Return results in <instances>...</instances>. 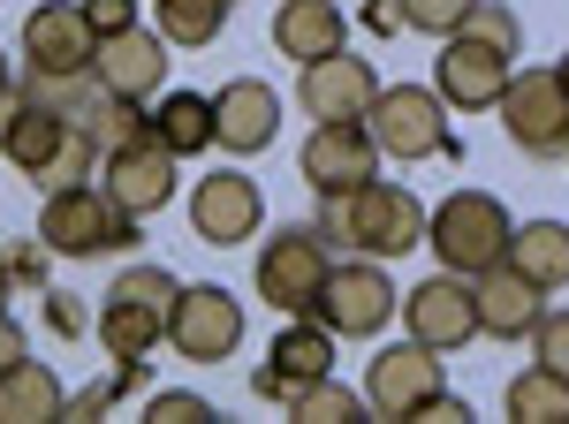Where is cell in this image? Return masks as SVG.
<instances>
[{
  "instance_id": "cell-43",
  "label": "cell",
  "mask_w": 569,
  "mask_h": 424,
  "mask_svg": "<svg viewBox=\"0 0 569 424\" xmlns=\"http://www.w3.org/2000/svg\"><path fill=\"white\" fill-rule=\"evenodd\" d=\"M555 77H562V91H569V53H562V61H555Z\"/></svg>"
},
{
  "instance_id": "cell-34",
  "label": "cell",
  "mask_w": 569,
  "mask_h": 424,
  "mask_svg": "<svg viewBox=\"0 0 569 424\" xmlns=\"http://www.w3.org/2000/svg\"><path fill=\"white\" fill-rule=\"evenodd\" d=\"M84 23L99 31V39H114V31L137 23V0H84Z\"/></svg>"
},
{
  "instance_id": "cell-4",
  "label": "cell",
  "mask_w": 569,
  "mask_h": 424,
  "mask_svg": "<svg viewBox=\"0 0 569 424\" xmlns=\"http://www.w3.org/2000/svg\"><path fill=\"white\" fill-rule=\"evenodd\" d=\"M137 212H122L107 198V182H69V190H46L39 205V243L53 258H107L137 243Z\"/></svg>"
},
{
  "instance_id": "cell-36",
  "label": "cell",
  "mask_w": 569,
  "mask_h": 424,
  "mask_svg": "<svg viewBox=\"0 0 569 424\" xmlns=\"http://www.w3.org/2000/svg\"><path fill=\"white\" fill-rule=\"evenodd\" d=\"M46 243H16V251H8V273H16V281H46Z\"/></svg>"
},
{
  "instance_id": "cell-1",
  "label": "cell",
  "mask_w": 569,
  "mask_h": 424,
  "mask_svg": "<svg viewBox=\"0 0 569 424\" xmlns=\"http://www.w3.org/2000/svg\"><path fill=\"white\" fill-rule=\"evenodd\" d=\"M0 160L23 168L39 190H69V182H91L107 152H99L91 129L69 122L61 107H39V99H23V91H8V99H0Z\"/></svg>"
},
{
  "instance_id": "cell-25",
  "label": "cell",
  "mask_w": 569,
  "mask_h": 424,
  "mask_svg": "<svg viewBox=\"0 0 569 424\" xmlns=\"http://www.w3.org/2000/svg\"><path fill=\"white\" fill-rule=\"evenodd\" d=\"M509 265L531 273L547 296L569 289V228H562V220H525V228L509 235Z\"/></svg>"
},
{
  "instance_id": "cell-37",
  "label": "cell",
  "mask_w": 569,
  "mask_h": 424,
  "mask_svg": "<svg viewBox=\"0 0 569 424\" xmlns=\"http://www.w3.org/2000/svg\"><path fill=\"white\" fill-rule=\"evenodd\" d=\"M46 319H53V334H84V311H77V296H61V289H46Z\"/></svg>"
},
{
  "instance_id": "cell-32",
  "label": "cell",
  "mask_w": 569,
  "mask_h": 424,
  "mask_svg": "<svg viewBox=\"0 0 569 424\" xmlns=\"http://www.w3.org/2000/svg\"><path fill=\"white\" fill-rule=\"evenodd\" d=\"M144 417H152V424H206V417H220V410L206 402V394H182V386H168V394H152V402H144Z\"/></svg>"
},
{
  "instance_id": "cell-7",
  "label": "cell",
  "mask_w": 569,
  "mask_h": 424,
  "mask_svg": "<svg viewBox=\"0 0 569 424\" xmlns=\"http://www.w3.org/2000/svg\"><path fill=\"white\" fill-rule=\"evenodd\" d=\"M395 311H402V289L388 281V265H380V258H350V265H335V273H327V289H319V303H311V319H327L335 341L388 334Z\"/></svg>"
},
{
  "instance_id": "cell-19",
  "label": "cell",
  "mask_w": 569,
  "mask_h": 424,
  "mask_svg": "<svg viewBox=\"0 0 569 424\" xmlns=\"http://www.w3.org/2000/svg\"><path fill=\"white\" fill-rule=\"evenodd\" d=\"M168 39L160 31H144V23H130V31H114V39H99V53H91V77L107 91H122V99H160L168 91Z\"/></svg>"
},
{
  "instance_id": "cell-42",
  "label": "cell",
  "mask_w": 569,
  "mask_h": 424,
  "mask_svg": "<svg viewBox=\"0 0 569 424\" xmlns=\"http://www.w3.org/2000/svg\"><path fill=\"white\" fill-rule=\"evenodd\" d=\"M8 91H16V77H8V53H0V99H8Z\"/></svg>"
},
{
  "instance_id": "cell-5",
  "label": "cell",
  "mask_w": 569,
  "mask_h": 424,
  "mask_svg": "<svg viewBox=\"0 0 569 424\" xmlns=\"http://www.w3.org/2000/svg\"><path fill=\"white\" fill-rule=\"evenodd\" d=\"M509 205L501 198H486V190H448L433 205V220H426V243H433V258L448 265V273H471L479 281L486 265H501L509 258Z\"/></svg>"
},
{
  "instance_id": "cell-3",
  "label": "cell",
  "mask_w": 569,
  "mask_h": 424,
  "mask_svg": "<svg viewBox=\"0 0 569 424\" xmlns=\"http://www.w3.org/2000/svg\"><path fill=\"white\" fill-rule=\"evenodd\" d=\"M176 296H182V281L168 273V265H122L114 289L99 296V311H91L99 349H107L114 364H152V349L168 341V311H176Z\"/></svg>"
},
{
  "instance_id": "cell-31",
  "label": "cell",
  "mask_w": 569,
  "mask_h": 424,
  "mask_svg": "<svg viewBox=\"0 0 569 424\" xmlns=\"http://www.w3.org/2000/svg\"><path fill=\"white\" fill-rule=\"evenodd\" d=\"M463 31H471V39H493V46H509V53H525V23H517V16H509L501 0H479V8L463 16Z\"/></svg>"
},
{
  "instance_id": "cell-35",
  "label": "cell",
  "mask_w": 569,
  "mask_h": 424,
  "mask_svg": "<svg viewBox=\"0 0 569 424\" xmlns=\"http://www.w3.org/2000/svg\"><path fill=\"white\" fill-rule=\"evenodd\" d=\"M365 31H380V39H395V31H410L402 0H365Z\"/></svg>"
},
{
  "instance_id": "cell-13",
  "label": "cell",
  "mask_w": 569,
  "mask_h": 424,
  "mask_svg": "<svg viewBox=\"0 0 569 424\" xmlns=\"http://www.w3.org/2000/svg\"><path fill=\"white\" fill-rule=\"evenodd\" d=\"M297 174H305L319 198L365 190L380 174V137H372V122H311L305 152H297Z\"/></svg>"
},
{
  "instance_id": "cell-16",
  "label": "cell",
  "mask_w": 569,
  "mask_h": 424,
  "mask_svg": "<svg viewBox=\"0 0 569 424\" xmlns=\"http://www.w3.org/2000/svg\"><path fill=\"white\" fill-rule=\"evenodd\" d=\"M259 220H266V198H259L251 174H236V168L198 174V190H190V235H198V243L236 251V243L259 235Z\"/></svg>"
},
{
  "instance_id": "cell-38",
  "label": "cell",
  "mask_w": 569,
  "mask_h": 424,
  "mask_svg": "<svg viewBox=\"0 0 569 424\" xmlns=\"http://www.w3.org/2000/svg\"><path fill=\"white\" fill-rule=\"evenodd\" d=\"M23 356H31V341H23V326H16V319L0 311V372H16Z\"/></svg>"
},
{
  "instance_id": "cell-8",
  "label": "cell",
  "mask_w": 569,
  "mask_h": 424,
  "mask_svg": "<svg viewBox=\"0 0 569 424\" xmlns=\"http://www.w3.org/2000/svg\"><path fill=\"white\" fill-rule=\"evenodd\" d=\"M493 114L509 129V144L531 152V160H562L569 152V91L555 69H517L509 91L493 99Z\"/></svg>"
},
{
  "instance_id": "cell-22",
  "label": "cell",
  "mask_w": 569,
  "mask_h": 424,
  "mask_svg": "<svg viewBox=\"0 0 569 424\" xmlns=\"http://www.w3.org/2000/svg\"><path fill=\"white\" fill-rule=\"evenodd\" d=\"M266 372L289 386V394L311 386V380H327V372H335V326H327V319H311V311H305V319H289L281 341L266 349Z\"/></svg>"
},
{
  "instance_id": "cell-2",
  "label": "cell",
  "mask_w": 569,
  "mask_h": 424,
  "mask_svg": "<svg viewBox=\"0 0 569 424\" xmlns=\"http://www.w3.org/2000/svg\"><path fill=\"white\" fill-rule=\"evenodd\" d=\"M426 220H433V212L418 205L402 182H380V174H372L365 190L319 198V220H311V228H319L327 243L357 251V258H388V265H395L402 251H418V243H426Z\"/></svg>"
},
{
  "instance_id": "cell-11",
  "label": "cell",
  "mask_w": 569,
  "mask_h": 424,
  "mask_svg": "<svg viewBox=\"0 0 569 424\" xmlns=\"http://www.w3.org/2000/svg\"><path fill=\"white\" fill-rule=\"evenodd\" d=\"M433 394H448V372H440V349H426V341H388L365 372V402L395 424H418Z\"/></svg>"
},
{
  "instance_id": "cell-33",
  "label": "cell",
  "mask_w": 569,
  "mask_h": 424,
  "mask_svg": "<svg viewBox=\"0 0 569 424\" xmlns=\"http://www.w3.org/2000/svg\"><path fill=\"white\" fill-rule=\"evenodd\" d=\"M531 349H539V364H555L569 380V311H547V319L531 326Z\"/></svg>"
},
{
  "instance_id": "cell-28",
  "label": "cell",
  "mask_w": 569,
  "mask_h": 424,
  "mask_svg": "<svg viewBox=\"0 0 569 424\" xmlns=\"http://www.w3.org/2000/svg\"><path fill=\"white\" fill-rule=\"evenodd\" d=\"M228 8H236V0H152L168 46H213L220 31H228Z\"/></svg>"
},
{
  "instance_id": "cell-21",
  "label": "cell",
  "mask_w": 569,
  "mask_h": 424,
  "mask_svg": "<svg viewBox=\"0 0 569 424\" xmlns=\"http://www.w3.org/2000/svg\"><path fill=\"white\" fill-rule=\"evenodd\" d=\"M471 289H479V334H493V341H531V326L547 319V289L531 273H517L509 258L486 265Z\"/></svg>"
},
{
  "instance_id": "cell-14",
  "label": "cell",
  "mask_w": 569,
  "mask_h": 424,
  "mask_svg": "<svg viewBox=\"0 0 569 424\" xmlns=\"http://www.w3.org/2000/svg\"><path fill=\"white\" fill-rule=\"evenodd\" d=\"M176 152L144 129V137H130V144H114L107 160H99V182H107V198L122 212H137V220H152V212L176 205Z\"/></svg>"
},
{
  "instance_id": "cell-24",
  "label": "cell",
  "mask_w": 569,
  "mask_h": 424,
  "mask_svg": "<svg viewBox=\"0 0 569 424\" xmlns=\"http://www.w3.org/2000/svg\"><path fill=\"white\" fill-rule=\"evenodd\" d=\"M53 417H69V386L53 380L39 356L0 372V424H53Z\"/></svg>"
},
{
  "instance_id": "cell-18",
  "label": "cell",
  "mask_w": 569,
  "mask_h": 424,
  "mask_svg": "<svg viewBox=\"0 0 569 424\" xmlns=\"http://www.w3.org/2000/svg\"><path fill=\"white\" fill-rule=\"evenodd\" d=\"M372 99H380L372 61H365V53H342V46L319 53V61H305V77H297V107H305L311 122H365Z\"/></svg>"
},
{
  "instance_id": "cell-29",
  "label": "cell",
  "mask_w": 569,
  "mask_h": 424,
  "mask_svg": "<svg viewBox=\"0 0 569 424\" xmlns=\"http://www.w3.org/2000/svg\"><path fill=\"white\" fill-rule=\"evenodd\" d=\"M289 417H305V424H350V417H372V402L327 372V380H311V386L289 394Z\"/></svg>"
},
{
  "instance_id": "cell-40",
  "label": "cell",
  "mask_w": 569,
  "mask_h": 424,
  "mask_svg": "<svg viewBox=\"0 0 569 424\" xmlns=\"http://www.w3.org/2000/svg\"><path fill=\"white\" fill-rule=\"evenodd\" d=\"M107 402H114V380H107V386H84V394H69V417L84 424V417H99Z\"/></svg>"
},
{
  "instance_id": "cell-9",
  "label": "cell",
  "mask_w": 569,
  "mask_h": 424,
  "mask_svg": "<svg viewBox=\"0 0 569 424\" xmlns=\"http://www.w3.org/2000/svg\"><path fill=\"white\" fill-rule=\"evenodd\" d=\"M335 243L319 235V228H273L259 251V296L273 303V311H289V319H305L311 303H319V289H327V273H335Z\"/></svg>"
},
{
  "instance_id": "cell-23",
  "label": "cell",
  "mask_w": 569,
  "mask_h": 424,
  "mask_svg": "<svg viewBox=\"0 0 569 424\" xmlns=\"http://www.w3.org/2000/svg\"><path fill=\"white\" fill-rule=\"evenodd\" d=\"M350 39V16L335 8V0H281V16H273V46L305 69L319 53H335V46Z\"/></svg>"
},
{
  "instance_id": "cell-6",
  "label": "cell",
  "mask_w": 569,
  "mask_h": 424,
  "mask_svg": "<svg viewBox=\"0 0 569 424\" xmlns=\"http://www.w3.org/2000/svg\"><path fill=\"white\" fill-rule=\"evenodd\" d=\"M372 137H380V160H402V168H418V160H456L463 144H456V129H448V99L433 84H388L372 99Z\"/></svg>"
},
{
  "instance_id": "cell-15",
  "label": "cell",
  "mask_w": 569,
  "mask_h": 424,
  "mask_svg": "<svg viewBox=\"0 0 569 424\" xmlns=\"http://www.w3.org/2000/svg\"><path fill=\"white\" fill-rule=\"evenodd\" d=\"M168 349H176L182 364H220V356H236L243 349V303L228 296V289H182L176 311H168Z\"/></svg>"
},
{
  "instance_id": "cell-10",
  "label": "cell",
  "mask_w": 569,
  "mask_h": 424,
  "mask_svg": "<svg viewBox=\"0 0 569 424\" xmlns=\"http://www.w3.org/2000/svg\"><path fill=\"white\" fill-rule=\"evenodd\" d=\"M402 326H410V341H426L440 356L471 349L479 341V289H471V273H448L440 265L433 281L402 289Z\"/></svg>"
},
{
  "instance_id": "cell-20",
  "label": "cell",
  "mask_w": 569,
  "mask_h": 424,
  "mask_svg": "<svg viewBox=\"0 0 569 424\" xmlns=\"http://www.w3.org/2000/svg\"><path fill=\"white\" fill-rule=\"evenodd\" d=\"M273 137H281V99H273V84L236 77V84L213 91V144H220V152L251 160V152L273 144Z\"/></svg>"
},
{
  "instance_id": "cell-27",
  "label": "cell",
  "mask_w": 569,
  "mask_h": 424,
  "mask_svg": "<svg viewBox=\"0 0 569 424\" xmlns=\"http://www.w3.org/2000/svg\"><path fill=\"white\" fill-rule=\"evenodd\" d=\"M501 410H509L517 424H562L569 417V380L555 372V364H531V372H517V380H509Z\"/></svg>"
},
{
  "instance_id": "cell-12",
  "label": "cell",
  "mask_w": 569,
  "mask_h": 424,
  "mask_svg": "<svg viewBox=\"0 0 569 424\" xmlns=\"http://www.w3.org/2000/svg\"><path fill=\"white\" fill-rule=\"evenodd\" d=\"M509 77H517V53L493 39H471V31L440 39V53H433V91L448 107H463V114H493V99L509 91Z\"/></svg>"
},
{
  "instance_id": "cell-26",
  "label": "cell",
  "mask_w": 569,
  "mask_h": 424,
  "mask_svg": "<svg viewBox=\"0 0 569 424\" xmlns=\"http://www.w3.org/2000/svg\"><path fill=\"white\" fill-rule=\"evenodd\" d=\"M152 137H160L176 160H198V152L213 144V99H206V91H160Z\"/></svg>"
},
{
  "instance_id": "cell-17",
  "label": "cell",
  "mask_w": 569,
  "mask_h": 424,
  "mask_svg": "<svg viewBox=\"0 0 569 424\" xmlns=\"http://www.w3.org/2000/svg\"><path fill=\"white\" fill-rule=\"evenodd\" d=\"M91 53H99V31L84 23V0H39L23 16V69H39V77H84Z\"/></svg>"
},
{
  "instance_id": "cell-30",
  "label": "cell",
  "mask_w": 569,
  "mask_h": 424,
  "mask_svg": "<svg viewBox=\"0 0 569 424\" xmlns=\"http://www.w3.org/2000/svg\"><path fill=\"white\" fill-rule=\"evenodd\" d=\"M471 8H479V0H402V16H410V31H426V39H456Z\"/></svg>"
},
{
  "instance_id": "cell-39",
  "label": "cell",
  "mask_w": 569,
  "mask_h": 424,
  "mask_svg": "<svg viewBox=\"0 0 569 424\" xmlns=\"http://www.w3.org/2000/svg\"><path fill=\"white\" fill-rule=\"evenodd\" d=\"M463 417H471V402H463V394H433L418 424H463Z\"/></svg>"
},
{
  "instance_id": "cell-41",
  "label": "cell",
  "mask_w": 569,
  "mask_h": 424,
  "mask_svg": "<svg viewBox=\"0 0 569 424\" xmlns=\"http://www.w3.org/2000/svg\"><path fill=\"white\" fill-rule=\"evenodd\" d=\"M8 296H16V273H8V258H0V311H8Z\"/></svg>"
}]
</instances>
